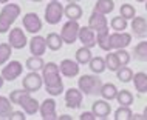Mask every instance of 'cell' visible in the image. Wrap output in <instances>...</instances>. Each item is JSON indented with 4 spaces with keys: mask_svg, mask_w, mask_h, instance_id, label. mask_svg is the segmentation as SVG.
<instances>
[{
    "mask_svg": "<svg viewBox=\"0 0 147 120\" xmlns=\"http://www.w3.org/2000/svg\"><path fill=\"white\" fill-rule=\"evenodd\" d=\"M20 13H22L20 6L14 2H8L3 5L2 11H0V34L9 33L11 25L17 20Z\"/></svg>",
    "mask_w": 147,
    "mask_h": 120,
    "instance_id": "cell-1",
    "label": "cell"
},
{
    "mask_svg": "<svg viewBox=\"0 0 147 120\" xmlns=\"http://www.w3.org/2000/svg\"><path fill=\"white\" fill-rule=\"evenodd\" d=\"M102 80L98 77V74H84L78 79V88L82 91L85 95H93V94H101L102 88Z\"/></svg>",
    "mask_w": 147,
    "mask_h": 120,
    "instance_id": "cell-2",
    "label": "cell"
},
{
    "mask_svg": "<svg viewBox=\"0 0 147 120\" xmlns=\"http://www.w3.org/2000/svg\"><path fill=\"white\" fill-rule=\"evenodd\" d=\"M42 77H43V86L51 88L62 85V77H61V68L57 63L48 62L42 68Z\"/></svg>",
    "mask_w": 147,
    "mask_h": 120,
    "instance_id": "cell-3",
    "label": "cell"
},
{
    "mask_svg": "<svg viewBox=\"0 0 147 120\" xmlns=\"http://www.w3.org/2000/svg\"><path fill=\"white\" fill-rule=\"evenodd\" d=\"M65 17V8L59 0H51L45 8V22L48 25H57Z\"/></svg>",
    "mask_w": 147,
    "mask_h": 120,
    "instance_id": "cell-4",
    "label": "cell"
},
{
    "mask_svg": "<svg viewBox=\"0 0 147 120\" xmlns=\"http://www.w3.org/2000/svg\"><path fill=\"white\" fill-rule=\"evenodd\" d=\"M79 29H81L79 20H68L61 29V35H62L63 43H67V45H73V43L78 40V37H79Z\"/></svg>",
    "mask_w": 147,
    "mask_h": 120,
    "instance_id": "cell-5",
    "label": "cell"
},
{
    "mask_svg": "<svg viewBox=\"0 0 147 120\" xmlns=\"http://www.w3.org/2000/svg\"><path fill=\"white\" fill-rule=\"evenodd\" d=\"M22 86H23V89H26L28 93L40 91V88L43 86L42 74H39L37 71H30V73L25 75V79L22 80Z\"/></svg>",
    "mask_w": 147,
    "mask_h": 120,
    "instance_id": "cell-6",
    "label": "cell"
},
{
    "mask_svg": "<svg viewBox=\"0 0 147 120\" xmlns=\"http://www.w3.org/2000/svg\"><path fill=\"white\" fill-rule=\"evenodd\" d=\"M22 71H23V66L19 60H9L6 65H3L0 74L3 75V79H5L6 82H14L16 79L20 77Z\"/></svg>",
    "mask_w": 147,
    "mask_h": 120,
    "instance_id": "cell-7",
    "label": "cell"
},
{
    "mask_svg": "<svg viewBox=\"0 0 147 120\" xmlns=\"http://www.w3.org/2000/svg\"><path fill=\"white\" fill-rule=\"evenodd\" d=\"M22 25H23V29L30 34H39L42 31V20L36 13H28L23 15L22 19Z\"/></svg>",
    "mask_w": 147,
    "mask_h": 120,
    "instance_id": "cell-8",
    "label": "cell"
},
{
    "mask_svg": "<svg viewBox=\"0 0 147 120\" xmlns=\"http://www.w3.org/2000/svg\"><path fill=\"white\" fill-rule=\"evenodd\" d=\"M8 42H9V45L13 46L14 49H23V48L28 45L30 40L26 39V34L22 28H13V29H9Z\"/></svg>",
    "mask_w": 147,
    "mask_h": 120,
    "instance_id": "cell-9",
    "label": "cell"
},
{
    "mask_svg": "<svg viewBox=\"0 0 147 120\" xmlns=\"http://www.w3.org/2000/svg\"><path fill=\"white\" fill-rule=\"evenodd\" d=\"M110 43H112V49L115 51L127 48L132 43V34L125 31H113L110 33Z\"/></svg>",
    "mask_w": 147,
    "mask_h": 120,
    "instance_id": "cell-10",
    "label": "cell"
},
{
    "mask_svg": "<svg viewBox=\"0 0 147 120\" xmlns=\"http://www.w3.org/2000/svg\"><path fill=\"white\" fill-rule=\"evenodd\" d=\"M39 114L43 120H57L59 115L56 113V100L54 99H45L40 103Z\"/></svg>",
    "mask_w": 147,
    "mask_h": 120,
    "instance_id": "cell-11",
    "label": "cell"
},
{
    "mask_svg": "<svg viewBox=\"0 0 147 120\" xmlns=\"http://www.w3.org/2000/svg\"><path fill=\"white\" fill-rule=\"evenodd\" d=\"M82 99H84V93L79 88H70L65 91V106L71 108V109H78L82 105Z\"/></svg>",
    "mask_w": 147,
    "mask_h": 120,
    "instance_id": "cell-12",
    "label": "cell"
},
{
    "mask_svg": "<svg viewBox=\"0 0 147 120\" xmlns=\"http://www.w3.org/2000/svg\"><path fill=\"white\" fill-rule=\"evenodd\" d=\"M19 106L26 113V115H34L36 113H39L40 103L37 102L34 97H31V93H25L19 100Z\"/></svg>",
    "mask_w": 147,
    "mask_h": 120,
    "instance_id": "cell-13",
    "label": "cell"
},
{
    "mask_svg": "<svg viewBox=\"0 0 147 120\" xmlns=\"http://www.w3.org/2000/svg\"><path fill=\"white\" fill-rule=\"evenodd\" d=\"M59 68H61V74L63 77H68V79H73L79 75V63L76 60H71V59H63L61 63H59Z\"/></svg>",
    "mask_w": 147,
    "mask_h": 120,
    "instance_id": "cell-14",
    "label": "cell"
},
{
    "mask_svg": "<svg viewBox=\"0 0 147 120\" xmlns=\"http://www.w3.org/2000/svg\"><path fill=\"white\" fill-rule=\"evenodd\" d=\"M78 40L82 43L84 46L87 48H93L96 46V31L91 29L90 26H81V29H79V37Z\"/></svg>",
    "mask_w": 147,
    "mask_h": 120,
    "instance_id": "cell-15",
    "label": "cell"
},
{
    "mask_svg": "<svg viewBox=\"0 0 147 120\" xmlns=\"http://www.w3.org/2000/svg\"><path fill=\"white\" fill-rule=\"evenodd\" d=\"M91 111H93L94 115H96V119H107L110 115V113H112V106H110L109 100L99 99V100H96V102H93Z\"/></svg>",
    "mask_w": 147,
    "mask_h": 120,
    "instance_id": "cell-16",
    "label": "cell"
},
{
    "mask_svg": "<svg viewBox=\"0 0 147 120\" xmlns=\"http://www.w3.org/2000/svg\"><path fill=\"white\" fill-rule=\"evenodd\" d=\"M28 45H30V53L33 55H43L47 48H48L47 46V39L39 35V34L33 35V39L28 42Z\"/></svg>",
    "mask_w": 147,
    "mask_h": 120,
    "instance_id": "cell-17",
    "label": "cell"
},
{
    "mask_svg": "<svg viewBox=\"0 0 147 120\" xmlns=\"http://www.w3.org/2000/svg\"><path fill=\"white\" fill-rule=\"evenodd\" d=\"M96 43L102 51L109 53L112 51V43H110V33H109V26L102 28V29L96 31Z\"/></svg>",
    "mask_w": 147,
    "mask_h": 120,
    "instance_id": "cell-18",
    "label": "cell"
},
{
    "mask_svg": "<svg viewBox=\"0 0 147 120\" xmlns=\"http://www.w3.org/2000/svg\"><path fill=\"white\" fill-rule=\"evenodd\" d=\"M88 26L91 28V29H94V31H99V29H102V28L109 26V22H107L105 14H101V13H98V11H93L91 15L88 17Z\"/></svg>",
    "mask_w": 147,
    "mask_h": 120,
    "instance_id": "cell-19",
    "label": "cell"
},
{
    "mask_svg": "<svg viewBox=\"0 0 147 120\" xmlns=\"http://www.w3.org/2000/svg\"><path fill=\"white\" fill-rule=\"evenodd\" d=\"M130 28H132V33L136 37H142V35L147 34V20L146 17H133L132 23H130Z\"/></svg>",
    "mask_w": 147,
    "mask_h": 120,
    "instance_id": "cell-20",
    "label": "cell"
},
{
    "mask_svg": "<svg viewBox=\"0 0 147 120\" xmlns=\"http://www.w3.org/2000/svg\"><path fill=\"white\" fill-rule=\"evenodd\" d=\"M82 14H84V11L78 3H68L65 6V17L68 20H81Z\"/></svg>",
    "mask_w": 147,
    "mask_h": 120,
    "instance_id": "cell-21",
    "label": "cell"
},
{
    "mask_svg": "<svg viewBox=\"0 0 147 120\" xmlns=\"http://www.w3.org/2000/svg\"><path fill=\"white\" fill-rule=\"evenodd\" d=\"M45 39H47V46H48V49H51V51H59L63 45L62 35L57 34V33H50Z\"/></svg>",
    "mask_w": 147,
    "mask_h": 120,
    "instance_id": "cell-22",
    "label": "cell"
},
{
    "mask_svg": "<svg viewBox=\"0 0 147 120\" xmlns=\"http://www.w3.org/2000/svg\"><path fill=\"white\" fill-rule=\"evenodd\" d=\"M116 95H118V88L115 83H104L101 88V97L112 102V100H116Z\"/></svg>",
    "mask_w": 147,
    "mask_h": 120,
    "instance_id": "cell-23",
    "label": "cell"
},
{
    "mask_svg": "<svg viewBox=\"0 0 147 120\" xmlns=\"http://www.w3.org/2000/svg\"><path fill=\"white\" fill-rule=\"evenodd\" d=\"M91 59H93L91 48H87V46L82 45V46L76 51V62L79 63V65H88Z\"/></svg>",
    "mask_w": 147,
    "mask_h": 120,
    "instance_id": "cell-24",
    "label": "cell"
},
{
    "mask_svg": "<svg viewBox=\"0 0 147 120\" xmlns=\"http://www.w3.org/2000/svg\"><path fill=\"white\" fill-rule=\"evenodd\" d=\"M133 85L135 89L141 94L147 93V74L146 73H136L133 75Z\"/></svg>",
    "mask_w": 147,
    "mask_h": 120,
    "instance_id": "cell-25",
    "label": "cell"
},
{
    "mask_svg": "<svg viewBox=\"0 0 147 120\" xmlns=\"http://www.w3.org/2000/svg\"><path fill=\"white\" fill-rule=\"evenodd\" d=\"M13 105L14 103L11 102L8 97L0 95V119H9V114L14 111Z\"/></svg>",
    "mask_w": 147,
    "mask_h": 120,
    "instance_id": "cell-26",
    "label": "cell"
},
{
    "mask_svg": "<svg viewBox=\"0 0 147 120\" xmlns=\"http://www.w3.org/2000/svg\"><path fill=\"white\" fill-rule=\"evenodd\" d=\"M25 66L28 68L30 71H42V68L45 66V62H43L42 55H31V57L26 59Z\"/></svg>",
    "mask_w": 147,
    "mask_h": 120,
    "instance_id": "cell-27",
    "label": "cell"
},
{
    "mask_svg": "<svg viewBox=\"0 0 147 120\" xmlns=\"http://www.w3.org/2000/svg\"><path fill=\"white\" fill-rule=\"evenodd\" d=\"M113 9H115L113 0H98V2L94 3V8H93V11H98V13L105 14V15L110 14Z\"/></svg>",
    "mask_w": 147,
    "mask_h": 120,
    "instance_id": "cell-28",
    "label": "cell"
},
{
    "mask_svg": "<svg viewBox=\"0 0 147 120\" xmlns=\"http://www.w3.org/2000/svg\"><path fill=\"white\" fill-rule=\"evenodd\" d=\"M88 68L91 69V73L93 74H102L104 71L107 69V65H105V59H102V57H93L90 60V63H88Z\"/></svg>",
    "mask_w": 147,
    "mask_h": 120,
    "instance_id": "cell-29",
    "label": "cell"
},
{
    "mask_svg": "<svg viewBox=\"0 0 147 120\" xmlns=\"http://www.w3.org/2000/svg\"><path fill=\"white\" fill-rule=\"evenodd\" d=\"M116 100H118L119 106H132L135 102V97L129 89H121V91H118Z\"/></svg>",
    "mask_w": 147,
    "mask_h": 120,
    "instance_id": "cell-30",
    "label": "cell"
},
{
    "mask_svg": "<svg viewBox=\"0 0 147 120\" xmlns=\"http://www.w3.org/2000/svg\"><path fill=\"white\" fill-rule=\"evenodd\" d=\"M105 65H107V69L112 71V73H116V71L121 68V62H119L118 55H116V51L112 53V51H109V54L105 55Z\"/></svg>",
    "mask_w": 147,
    "mask_h": 120,
    "instance_id": "cell-31",
    "label": "cell"
},
{
    "mask_svg": "<svg viewBox=\"0 0 147 120\" xmlns=\"http://www.w3.org/2000/svg\"><path fill=\"white\" fill-rule=\"evenodd\" d=\"M13 49L14 48L9 45V42H3L0 43V66L6 65L9 62V57L13 54Z\"/></svg>",
    "mask_w": 147,
    "mask_h": 120,
    "instance_id": "cell-32",
    "label": "cell"
},
{
    "mask_svg": "<svg viewBox=\"0 0 147 120\" xmlns=\"http://www.w3.org/2000/svg\"><path fill=\"white\" fill-rule=\"evenodd\" d=\"M133 57L140 62H147V40L136 43V46L133 48Z\"/></svg>",
    "mask_w": 147,
    "mask_h": 120,
    "instance_id": "cell-33",
    "label": "cell"
},
{
    "mask_svg": "<svg viewBox=\"0 0 147 120\" xmlns=\"http://www.w3.org/2000/svg\"><path fill=\"white\" fill-rule=\"evenodd\" d=\"M133 71H132V68H129V66H121L119 69L116 71V77L119 82H122V83H129V82H132L133 80Z\"/></svg>",
    "mask_w": 147,
    "mask_h": 120,
    "instance_id": "cell-34",
    "label": "cell"
},
{
    "mask_svg": "<svg viewBox=\"0 0 147 120\" xmlns=\"http://www.w3.org/2000/svg\"><path fill=\"white\" fill-rule=\"evenodd\" d=\"M110 28L113 31H125L129 28V20L124 19L122 15H118V17H113L112 22H110Z\"/></svg>",
    "mask_w": 147,
    "mask_h": 120,
    "instance_id": "cell-35",
    "label": "cell"
},
{
    "mask_svg": "<svg viewBox=\"0 0 147 120\" xmlns=\"http://www.w3.org/2000/svg\"><path fill=\"white\" fill-rule=\"evenodd\" d=\"M132 117H133V113L130 109V106H119L113 115L115 120H132Z\"/></svg>",
    "mask_w": 147,
    "mask_h": 120,
    "instance_id": "cell-36",
    "label": "cell"
},
{
    "mask_svg": "<svg viewBox=\"0 0 147 120\" xmlns=\"http://www.w3.org/2000/svg\"><path fill=\"white\" fill-rule=\"evenodd\" d=\"M119 15H122L127 20H132L133 17H136V9L130 3H124V5H121V8H119Z\"/></svg>",
    "mask_w": 147,
    "mask_h": 120,
    "instance_id": "cell-37",
    "label": "cell"
},
{
    "mask_svg": "<svg viewBox=\"0 0 147 120\" xmlns=\"http://www.w3.org/2000/svg\"><path fill=\"white\" fill-rule=\"evenodd\" d=\"M116 55H118L119 62H121V66L129 65L130 60H132V55H130V53L125 49V48H122V49H116Z\"/></svg>",
    "mask_w": 147,
    "mask_h": 120,
    "instance_id": "cell-38",
    "label": "cell"
},
{
    "mask_svg": "<svg viewBox=\"0 0 147 120\" xmlns=\"http://www.w3.org/2000/svg\"><path fill=\"white\" fill-rule=\"evenodd\" d=\"M25 93H28L26 89H14V91H11L9 93V100L14 103V105H19V100H20V97Z\"/></svg>",
    "mask_w": 147,
    "mask_h": 120,
    "instance_id": "cell-39",
    "label": "cell"
},
{
    "mask_svg": "<svg viewBox=\"0 0 147 120\" xmlns=\"http://www.w3.org/2000/svg\"><path fill=\"white\" fill-rule=\"evenodd\" d=\"M47 93H48L51 97H56V95H61L63 91H65V88H63V83L62 85H57V86H51V88H45Z\"/></svg>",
    "mask_w": 147,
    "mask_h": 120,
    "instance_id": "cell-40",
    "label": "cell"
},
{
    "mask_svg": "<svg viewBox=\"0 0 147 120\" xmlns=\"http://www.w3.org/2000/svg\"><path fill=\"white\" fill-rule=\"evenodd\" d=\"M8 120H26V113L25 111H13L9 114V119Z\"/></svg>",
    "mask_w": 147,
    "mask_h": 120,
    "instance_id": "cell-41",
    "label": "cell"
},
{
    "mask_svg": "<svg viewBox=\"0 0 147 120\" xmlns=\"http://www.w3.org/2000/svg\"><path fill=\"white\" fill-rule=\"evenodd\" d=\"M81 120H96V115L93 114V111H84L81 115H79Z\"/></svg>",
    "mask_w": 147,
    "mask_h": 120,
    "instance_id": "cell-42",
    "label": "cell"
},
{
    "mask_svg": "<svg viewBox=\"0 0 147 120\" xmlns=\"http://www.w3.org/2000/svg\"><path fill=\"white\" fill-rule=\"evenodd\" d=\"M132 120H147V119H146L144 114H133Z\"/></svg>",
    "mask_w": 147,
    "mask_h": 120,
    "instance_id": "cell-43",
    "label": "cell"
},
{
    "mask_svg": "<svg viewBox=\"0 0 147 120\" xmlns=\"http://www.w3.org/2000/svg\"><path fill=\"white\" fill-rule=\"evenodd\" d=\"M57 120H71V115L62 114V115H59V119H57Z\"/></svg>",
    "mask_w": 147,
    "mask_h": 120,
    "instance_id": "cell-44",
    "label": "cell"
},
{
    "mask_svg": "<svg viewBox=\"0 0 147 120\" xmlns=\"http://www.w3.org/2000/svg\"><path fill=\"white\" fill-rule=\"evenodd\" d=\"M3 83H5V79H3V75H2V74H0V88H2V86H3Z\"/></svg>",
    "mask_w": 147,
    "mask_h": 120,
    "instance_id": "cell-45",
    "label": "cell"
},
{
    "mask_svg": "<svg viewBox=\"0 0 147 120\" xmlns=\"http://www.w3.org/2000/svg\"><path fill=\"white\" fill-rule=\"evenodd\" d=\"M8 2H13V0H0V3H2V5H5V3H8Z\"/></svg>",
    "mask_w": 147,
    "mask_h": 120,
    "instance_id": "cell-46",
    "label": "cell"
},
{
    "mask_svg": "<svg viewBox=\"0 0 147 120\" xmlns=\"http://www.w3.org/2000/svg\"><path fill=\"white\" fill-rule=\"evenodd\" d=\"M67 2H68V3H78L79 0H67Z\"/></svg>",
    "mask_w": 147,
    "mask_h": 120,
    "instance_id": "cell-47",
    "label": "cell"
},
{
    "mask_svg": "<svg viewBox=\"0 0 147 120\" xmlns=\"http://www.w3.org/2000/svg\"><path fill=\"white\" fill-rule=\"evenodd\" d=\"M33 3H40V2H43V0H31Z\"/></svg>",
    "mask_w": 147,
    "mask_h": 120,
    "instance_id": "cell-48",
    "label": "cell"
},
{
    "mask_svg": "<svg viewBox=\"0 0 147 120\" xmlns=\"http://www.w3.org/2000/svg\"><path fill=\"white\" fill-rule=\"evenodd\" d=\"M135 2H138V3H146L147 0H135Z\"/></svg>",
    "mask_w": 147,
    "mask_h": 120,
    "instance_id": "cell-49",
    "label": "cell"
},
{
    "mask_svg": "<svg viewBox=\"0 0 147 120\" xmlns=\"http://www.w3.org/2000/svg\"><path fill=\"white\" fill-rule=\"evenodd\" d=\"M144 115H146V119H147V106H146V109H144Z\"/></svg>",
    "mask_w": 147,
    "mask_h": 120,
    "instance_id": "cell-50",
    "label": "cell"
},
{
    "mask_svg": "<svg viewBox=\"0 0 147 120\" xmlns=\"http://www.w3.org/2000/svg\"><path fill=\"white\" fill-rule=\"evenodd\" d=\"M146 11H147V2H146Z\"/></svg>",
    "mask_w": 147,
    "mask_h": 120,
    "instance_id": "cell-51",
    "label": "cell"
},
{
    "mask_svg": "<svg viewBox=\"0 0 147 120\" xmlns=\"http://www.w3.org/2000/svg\"><path fill=\"white\" fill-rule=\"evenodd\" d=\"M13 2H14V0H13Z\"/></svg>",
    "mask_w": 147,
    "mask_h": 120,
    "instance_id": "cell-52",
    "label": "cell"
}]
</instances>
